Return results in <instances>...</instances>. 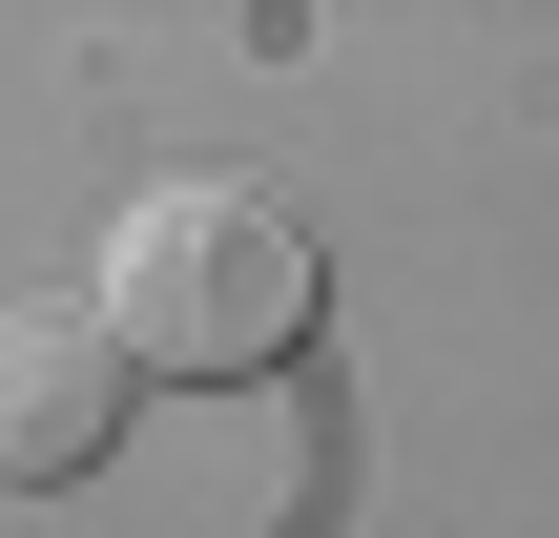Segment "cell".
<instances>
[{"label":"cell","mask_w":559,"mask_h":538,"mask_svg":"<svg viewBox=\"0 0 559 538\" xmlns=\"http://www.w3.org/2000/svg\"><path fill=\"white\" fill-rule=\"evenodd\" d=\"M83 311H104L124 373H207V394H249V373L311 352V228H290L270 187H145Z\"/></svg>","instance_id":"obj_1"},{"label":"cell","mask_w":559,"mask_h":538,"mask_svg":"<svg viewBox=\"0 0 559 538\" xmlns=\"http://www.w3.org/2000/svg\"><path fill=\"white\" fill-rule=\"evenodd\" d=\"M124 394H145V373L104 352V311L21 290V311H0V498H62V477H104Z\"/></svg>","instance_id":"obj_2"}]
</instances>
